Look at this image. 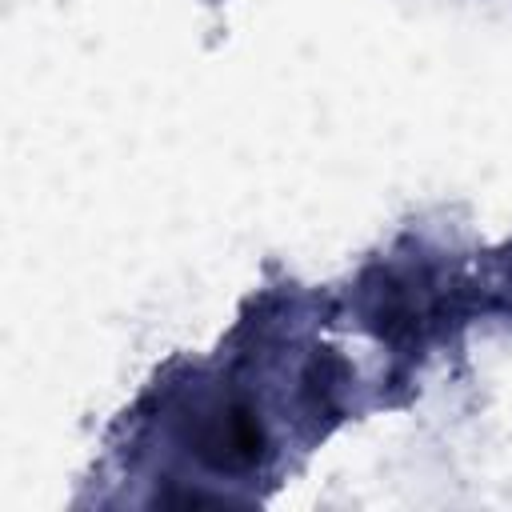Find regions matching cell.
<instances>
[{
  "mask_svg": "<svg viewBox=\"0 0 512 512\" xmlns=\"http://www.w3.org/2000/svg\"><path fill=\"white\" fill-rule=\"evenodd\" d=\"M204 452H212L220 464H244V460H252L256 456V448H260V432H256V424L248 420V416H240V412H224L220 420H212V428L204 432Z\"/></svg>",
  "mask_w": 512,
  "mask_h": 512,
  "instance_id": "obj_1",
  "label": "cell"
}]
</instances>
